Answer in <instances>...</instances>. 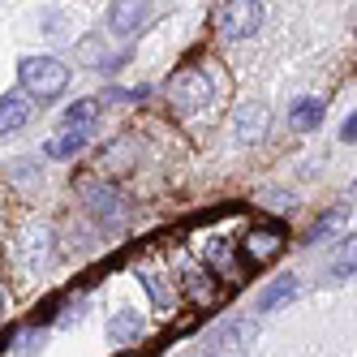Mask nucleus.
<instances>
[{
    "mask_svg": "<svg viewBox=\"0 0 357 357\" xmlns=\"http://www.w3.org/2000/svg\"><path fill=\"white\" fill-rule=\"evenodd\" d=\"M263 134H267V108L245 104V108H237V112H233V138H237L241 146L263 142Z\"/></svg>",
    "mask_w": 357,
    "mask_h": 357,
    "instance_id": "obj_9",
    "label": "nucleus"
},
{
    "mask_svg": "<svg viewBox=\"0 0 357 357\" xmlns=\"http://www.w3.org/2000/svg\"><path fill=\"white\" fill-rule=\"evenodd\" d=\"M31 95L26 91H13V95H5V99H0V138H5V134H17L22 130V125H26L31 121Z\"/></svg>",
    "mask_w": 357,
    "mask_h": 357,
    "instance_id": "obj_11",
    "label": "nucleus"
},
{
    "mask_svg": "<svg viewBox=\"0 0 357 357\" xmlns=\"http://www.w3.org/2000/svg\"><path fill=\"white\" fill-rule=\"evenodd\" d=\"M56 305H61V297H47V301L39 305V310H35V323H47V319L56 314Z\"/></svg>",
    "mask_w": 357,
    "mask_h": 357,
    "instance_id": "obj_20",
    "label": "nucleus"
},
{
    "mask_svg": "<svg viewBox=\"0 0 357 357\" xmlns=\"http://www.w3.org/2000/svg\"><path fill=\"white\" fill-rule=\"evenodd\" d=\"M142 95H146V91H108L104 99H108V104H138Z\"/></svg>",
    "mask_w": 357,
    "mask_h": 357,
    "instance_id": "obj_18",
    "label": "nucleus"
},
{
    "mask_svg": "<svg viewBox=\"0 0 357 357\" xmlns=\"http://www.w3.org/2000/svg\"><path fill=\"white\" fill-rule=\"evenodd\" d=\"M319 121H323V104H319V99H297L293 112H289V125L297 134H310Z\"/></svg>",
    "mask_w": 357,
    "mask_h": 357,
    "instance_id": "obj_14",
    "label": "nucleus"
},
{
    "mask_svg": "<svg viewBox=\"0 0 357 357\" xmlns=\"http://www.w3.org/2000/svg\"><path fill=\"white\" fill-rule=\"evenodd\" d=\"M340 138H344V142H353V138H357V116H353V112H349V121L340 125Z\"/></svg>",
    "mask_w": 357,
    "mask_h": 357,
    "instance_id": "obj_21",
    "label": "nucleus"
},
{
    "mask_svg": "<svg viewBox=\"0 0 357 357\" xmlns=\"http://www.w3.org/2000/svg\"><path fill=\"white\" fill-rule=\"evenodd\" d=\"M0 319H5V289H0Z\"/></svg>",
    "mask_w": 357,
    "mask_h": 357,
    "instance_id": "obj_23",
    "label": "nucleus"
},
{
    "mask_svg": "<svg viewBox=\"0 0 357 357\" xmlns=\"http://www.w3.org/2000/svg\"><path fill=\"white\" fill-rule=\"evenodd\" d=\"M280 250H284V228L267 224V228H250V233H245V259H250L254 267L271 263Z\"/></svg>",
    "mask_w": 357,
    "mask_h": 357,
    "instance_id": "obj_5",
    "label": "nucleus"
},
{
    "mask_svg": "<svg viewBox=\"0 0 357 357\" xmlns=\"http://www.w3.org/2000/svg\"><path fill=\"white\" fill-rule=\"evenodd\" d=\"M95 112H99V99H78V104L65 112V125H91Z\"/></svg>",
    "mask_w": 357,
    "mask_h": 357,
    "instance_id": "obj_17",
    "label": "nucleus"
},
{
    "mask_svg": "<svg viewBox=\"0 0 357 357\" xmlns=\"http://www.w3.org/2000/svg\"><path fill=\"white\" fill-rule=\"evenodd\" d=\"M259 22H263V5H259V0H224L220 17H215V31L224 39L241 43V39H250L254 31H259Z\"/></svg>",
    "mask_w": 357,
    "mask_h": 357,
    "instance_id": "obj_3",
    "label": "nucleus"
},
{
    "mask_svg": "<svg viewBox=\"0 0 357 357\" xmlns=\"http://www.w3.org/2000/svg\"><path fill=\"white\" fill-rule=\"evenodd\" d=\"M22 259H26V271H39L52 259V228L47 224H31L22 233Z\"/></svg>",
    "mask_w": 357,
    "mask_h": 357,
    "instance_id": "obj_8",
    "label": "nucleus"
},
{
    "mask_svg": "<svg viewBox=\"0 0 357 357\" xmlns=\"http://www.w3.org/2000/svg\"><path fill=\"white\" fill-rule=\"evenodd\" d=\"M108 340L112 344H134V340H142V314H134V310L112 314L108 319Z\"/></svg>",
    "mask_w": 357,
    "mask_h": 357,
    "instance_id": "obj_13",
    "label": "nucleus"
},
{
    "mask_svg": "<svg viewBox=\"0 0 357 357\" xmlns=\"http://www.w3.org/2000/svg\"><path fill=\"white\" fill-rule=\"evenodd\" d=\"M336 275H353V241H344L340 259H336Z\"/></svg>",
    "mask_w": 357,
    "mask_h": 357,
    "instance_id": "obj_19",
    "label": "nucleus"
},
{
    "mask_svg": "<svg viewBox=\"0 0 357 357\" xmlns=\"http://www.w3.org/2000/svg\"><path fill=\"white\" fill-rule=\"evenodd\" d=\"M293 297H297V280H293V275H280L275 284H271V289L259 297V310L267 314V310H275V305H289Z\"/></svg>",
    "mask_w": 357,
    "mask_h": 357,
    "instance_id": "obj_15",
    "label": "nucleus"
},
{
    "mask_svg": "<svg viewBox=\"0 0 357 357\" xmlns=\"http://www.w3.org/2000/svg\"><path fill=\"white\" fill-rule=\"evenodd\" d=\"M86 142H91V125H65V130L47 142V155H52V160H69L73 151H82Z\"/></svg>",
    "mask_w": 357,
    "mask_h": 357,
    "instance_id": "obj_12",
    "label": "nucleus"
},
{
    "mask_svg": "<svg viewBox=\"0 0 357 357\" xmlns=\"http://www.w3.org/2000/svg\"><path fill=\"white\" fill-rule=\"evenodd\" d=\"M267 202H271V207H293L289 194H267Z\"/></svg>",
    "mask_w": 357,
    "mask_h": 357,
    "instance_id": "obj_22",
    "label": "nucleus"
},
{
    "mask_svg": "<svg viewBox=\"0 0 357 357\" xmlns=\"http://www.w3.org/2000/svg\"><path fill=\"white\" fill-rule=\"evenodd\" d=\"M82 198H86V207L104 220V224H121V220H125V202H121V194H116L108 181H91V185L82 190Z\"/></svg>",
    "mask_w": 357,
    "mask_h": 357,
    "instance_id": "obj_6",
    "label": "nucleus"
},
{
    "mask_svg": "<svg viewBox=\"0 0 357 357\" xmlns=\"http://www.w3.org/2000/svg\"><path fill=\"white\" fill-rule=\"evenodd\" d=\"M146 17H151V0H116L108 9V26L116 35H134Z\"/></svg>",
    "mask_w": 357,
    "mask_h": 357,
    "instance_id": "obj_10",
    "label": "nucleus"
},
{
    "mask_svg": "<svg viewBox=\"0 0 357 357\" xmlns=\"http://www.w3.org/2000/svg\"><path fill=\"white\" fill-rule=\"evenodd\" d=\"M224 95V82L215 78L211 65H190V69H176L172 82H168V104L181 112V116H215V99Z\"/></svg>",
    "mask_w": 357,
    "mask_h": 357,
    "instance_id": "obj_1",
    "label": "nucleus"
},
{
    "mask_svg": "<svg viewBox=\"0 0 357 357\" xmlns=\"http://www.w3.org/2000/svg\"><path fill=\"white\" fill-rule=\"evenodd\" d=\"M254 336H259V327H254V323L233 319V323H224V327L211 331V336H207V349H211V353H241Z\"/></svg>",
    "mask_w": 357,
    "mask_h": 357,
    "instance_id": "obj_7",
    "label": "nucleus"
},
{
    "mask_svg": "<svg viewBox=\"0 0 357 357\" xmlns=\"http://www.w3.org/2000/svg\"><path fill=\"white\" fill-rule=\"evenodd\" d=\"M22 86L31 99H56L69 86V69L56 56H26L22 61Z\"/></svg>",
    "mask_w": 357,
    "mask_h": 357,
    "instance_id": "obj_2",
    "label": "nucleus"
},
{
    "mask_svg": "<svg viewBox=\"0 0 357 357\" xmlns=\"http://www.w3.org/2000/svg\"><path fill=\"white\" fill-rule=\"evenodd\" d=\"M344 224H349V211H327V215H323V220L310 228V237H305V241H310V245H323L331 233H340Z\"/></svg>",
    "mask_w": 357,
    "mask_h": 357,
    "instance_id": "obj_16",
    "label": "nucleus"
},
{
    "mask_svg": "<svg viewBox=\"0 0 357 357\" xmlns=\"http://www.w3.org/2000/svg\"><path fill=\"white\" fill-rule=\"evenodd\" d=\"M181 293L190 297L194 310H211V305L224 301V289L215 284V271H202V267H194V271L181 280Z\"/></svg>",
    "mask_w": 357,
    "mask_h": 357,
    "instance_id": "obj_4",
    "label": "nucleus"
}]
</instances>
